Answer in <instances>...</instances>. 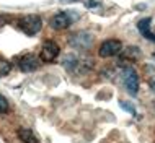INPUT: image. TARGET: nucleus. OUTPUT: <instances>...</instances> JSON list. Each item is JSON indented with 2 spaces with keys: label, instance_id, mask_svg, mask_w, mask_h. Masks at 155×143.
I'll list each match as a JSON object with an SVG mask.
<instances>
[{
  "label": "nucleus",
  "instance_id": "423d86ee",
  "mask_svg": "<svg viewBox=\"0 0 155 143\" xmlns=\"http://www.w3.org/2000/svg\"><path fill=\"white\" fill-rule=\"evenodd\" d=\"M61 49L59 46H57V43H54V41H46V43L43 44V47H41V52H39V59L43 62H54L57 59V56H59Z\"/></svg>",
  "mask_w": 155,
  "mask_h": 143
},
{
  "label": "nucleus",
  "instance_id": "9d476101",
  "mask_svg": "<svg viewBox=\"0 0 155 143\" xmlns=\"http://www.w3.org/2000/svg\"><path fill=\"white\" fill-rule=\"evenodd\" d=\"M16 135H18V138L21 140L23 143H39V140H38L36 133L33 132L31 129H18V132H16Z\"/></svg>",
  "mask_w": 155,
  "mask_h": 143
},
{
  "label": "nucleus",
  "instance_id": "20e7f679",
  "mask_svg": "<svg viewBox=\"0 0 155 143\" xmlns=\"http://www.w3.org/2000/svg\"><path fill=\"white\" fill-rule=\"evenodd\" d=\"M123 81H124L126 90L129 91V94L136 96L137 91H139V75H137V72L132 67H126L123 70Z\"/></svg>",
  "mask_w": 155,
  "mask_h": 143
},
{
  "label": "nucleus",
  "instance_id": "0eeeda50",
  "mask_svg": "<svg viewBox=\"0 0 155 143\" xmlns=\"http://www.w3.org/2000/svg\"><path fill=\"white\" fill-rule=\"evenodd\" d=\"M38 67H39V59L33 54H26V56L18 59V68L25 72V73H30V72H35Z\"/></svg>",
  "mask_w": 155,
  "mask_h": 143
},
{
  "label": "nucleus",
  "instance_id": "f257e3e1",
  "mask_svg": "<svg viewBox=\"0 0 155 143\" xmlns=\"http://www.w3.org/2000/svg\"><path fill=\"white\" fill-rule=\"evenodd\" d=\"M18 26L26 36H35L43 28V20L39 15H26L20 20Z\"/></svg>",
  "mask_w": 155,
  "mask_h": 143
},
{
  "label": "nucleus",
  "instance_id": "f03ea898",
  "mask_svg": "<svg viewBox=\"0 0 155 143\" xmlns=\"http://www.w3.org/2000/svg\"><path fill=\"white\" fill-rule=\"evenodd\" d=\"M75 13L77 11H59V13H56L51 18L49 24H51L52 29H67L78 18V15H75Z\"/></svg>",
  "mask_w": 155,
  "mask_h": 143
},
{
  "label": "nucleus",
  "instance_id": "6e6552de",
  "mask_svg": "<svg viewBox=\"0 0 155 143\" xmlns=\"http://www.w3.org/2000/svg\"><path fill=\"white\" fill-rule=\"evenodd\" d=\"M150 24H152V20L150 18H142L140 21L137 23V29H139V33L145 37V39L155 43V33L150 31Z\"/></svg>",
  "mask_w": 155,
  "mask_h": 143
},
{
  "label": "nucleus",
  "instance_id": "2eb2a0df",
  "mask_svg": "<svg viewBox=\"0 0 155 143\" xmlns=\"http://www.w3.org/2000/svg\"><path fill=\"white\" fill-rule=\"evenodd\" d=\"M62 2H77V0H62Z\"/></svg>",
  "mask_w": 155,
  "mask_h": 143
},
{
  "label": "nucleus",
  "instance_id": "1a4fd4ad",
  "mask_svg": "<svg viewBox=\"0 0 155 143\" xmlns=\"http://www.w3.org/2000/svg\"><path fill=\"white\" fill-rule=\"evenodd\" d=\"M140 56H142L140 49L136 47V46H129V47L126 49L124 52H121V59H123V60H127V62H136V60H139Z\"/></svg>",
  "mask_w": 155,
  "mask_h": 143
},
{
  "label": "nucleus",
  "instance_id": "f8f14e48",
  "mask_svg": "<svg viewBox=\"0 0 155 143\" xmlns=\"http://www.w3.org/2000/svg\"><path fill=\"white\" fill-rule=\"evenodd\" d=\"M8 107H10V106H8L7 98L0 94V114H7V112H8Z\"/></svg>",
  "mask_w": 155,
  "mask_h": 143
},
{
  "label": "nucleus",
  "instance_id": "4468645a",
  "mask_svg": "<svg viewBox=\"0 0 155 143\" xmlns=\"http://www.w3.org/2000/svg\"><path fill=\"white\" fill-rule=\"evenodd\" d=\"M149 85H150V88H152V91H155V77H152L149 80Z\"/></svg>",
  "mask_w": 155,
  "mask_h": 143
},
{
  "label": "nucleus",
  "instance_id": "7ed1b4c3",
  "mask_svg": "<svg viewBox=\"0 0 155 143\" xmlns=\"http://www.w3.org/2000/svg\"><path fill=\"white\" fill-rule=\"evenodd\" d=\"M69 44H70V47H74L77 50H87V49L91 47V44H93V36L87 31L74 33V34L69 37Z\"/></svg>",
  "mask_w": 155,
  "mask_h": 143
},
{
  "label": "nucleus",
  "instance_id": "39448f33",
  "mask_svg": "<svg viewBox=\"0 0 155 143\" xmlns=\"http://www.w3.org/2000/svg\"><path fill=\"white\" fill-rule=\"evenodd\" d=\"M121 49H123V44H121L119 39H106L101 43V46H100L98 56L103 57V59H108V57L121 54Z\"/></svg>",
  "mask_w": 155,
  "mask_h": 143
},
{
  "label": "nucleus",
  "instance_id": "dca6fc26",
  "mask_svg": "<svg viewBox=\"0 0 155 143\" xmlns=\"http://www.w3.org/2000/svg\"><path fill=\"white\" fill-rule=\"evenodd\" d=\"M152 106H153V109H155V101H153V104H152Z\"/></svg>",
  "mask_w": 155,
  "mask_h": 143
},
{
  "label": "nucleus",
  "instance_id": "9b49d317",
  "mask_svg": "<svg viewBox=\"0 0 155 143\" xmlns=\"http://www.w3.org/2000/svg\"><path fill=\"white\" fill-rule=\"evenodd\" d=\"M12 70V64L5 59H0V77H5V75L10 73Z\"/></svg>",
  "mask_w": 155,
  "mask_h": 143
},
{
  "label": "nucleus",
  "instance_id": "ddd939ff",
  "mask_svg": "<svg viewBox=\"0 0 155 143\" xmlns=\"http://www.w3.org/2000/svg\"><path fill=\"white\" fill-rule=\"evenodd\" d=\"M121 107L124 109V111H127V112H131L132 116H136V111H134V107L131 106V103H124V101H121Z\"/></svg>",
  "mask_w": 155,
  "mask_h": 143
}]
</instances>
